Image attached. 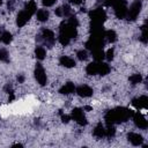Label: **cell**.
I'll return each mask as SVG.
<instances>
[{
  "instance_id": "1",
  "label": "cell",
  "mask_w": 148,
  "mask_h": 148,
  "mask_svg": "<svg viewBox=\"0 0 148 148\" xmlns=\"http://www.w3.org/2000/svg\"><path fill=\"white\" fill-rule=\"evenodd\" d=\"M134 112L126 109V108H116L113 110H110L105 114V121L106 124H119L121 121L127 120Z\"/></svg>"
},
{
  "instance_id": "2",
  "label": "cell",
  "mask_w": 148,
  "mask_h": 148,
  "mask_svg": "<svg viewBox=\"0 0 148 148\" xmlns=\"http://www.w3.org/2000/svg\"><path fill=\"white\" fill-rule=\"evenodd\" d=\"M90 18L92 24H97V25H103V23L106 20V14L102 8H97L90 12Z\"/></svg>"
},
{
  "instance_id": "3",
  "label": "cell",
  "mask_w": 148,
  "mask_h": 148,
  "mask_svg": "<svg viewBox=\"0 0 148 148\" xmlns=\"http://www.w3.org/2000/svg\"><path fill=\"white\" fill-rule=\"evenodd\" d=\"M114 14L118 18H124L127 15V2L126 0H114L113 2Z\"/></svg>"
},
{
  "instance_id": "4",
  "label": "cell",
  "mask_w": 148,
  "mask_h": 148,
  "mask_svg": "<svg viewBox=\"0 0 148 148\" xmlns=\"http://www.w3.org/2000/svg\"><path fill=\"white\" fill-rule=\"evenodd\" d=\"M141 8H142L141 1H140V0H135V1L131 5V7L127 8V15H126V16L128 17V20L134 21V20L139 16V14H140V12H141Z\"/></svg>"
},
{
  "instance_id": "5",
  "label": "cell",
  "mask_w": 148,
  "mask_h": 148,
  "mask_svg": "<svg viewBox=\"0 0 148 148\" xmlns=\"http://www.w3.org/2000/svg\"><path fill=\"white\" fill-rule=\"evenodd\" d=\"M59 31H60V34H64V35H66V36L69 37V38H74V37H76V35H77L76 28L73 27V25H71L68 22H62V23L60 24Z\"/></svg>"
},
{
  "instance_id": "6",
  "label": "cell",
  "mask_w": 148,
  "mask_h": 148,
  "mask_svg": "<svg viewBox=\"0 0 148 148\" xmlns=\"http://www.w3.org/2000/svg\"><path fill=\"white\" fill-rule=\"evenodd\" d=\"M71 118H73L80 126H84L87 125V118L83 113V110L80 109V108H75L72 110V113H71Z\"/></svg>"
},
{
  "instance_id": "7",
  "label": "cell",
  "mask_w": 148,
  "mask_h": 148,
  "mask_svg": "<svg viewBox=\"0 0 148 148\" xmlns=\"http://www.w3.org/2000/svg\"><path fill=\"white\" fill-rule=\"evenodd\" d=\"M35 77H36L37 82H38L40 86H45V84H46L47 76H46V73H45L44 67H43L40 64H37V65H36V68H35Z\"/></svg>"
},
{
  "instance_id": "8",
  "label": "cell",
  "mask_w": 148,
  "mask_h": 148,
  "mask_svg": "<svg viewBox=\"0 0 148 148\" xmlns=\"http://www.w3.org/2000/svg\"><path fill=\"white\" fill-rule=\"evenodd\" d=\"M31 16H32V15H31L28 10H25V9L21 10V12L18 13V15H17V18H16L17 25H18V27H24V25L27 24V22L30 20Z\"/></svg>"
},
{
  "instance_id": "9",
  "label": "cell",
  "mask_w": 148,
  "mask_h": 148,
  "mask_svg": "<svg viewBox=\"0 0 148 148\" xmlns=\"http://www.w3.org/2000/svg\"><path fill=\"white\" fill-rule=\"evenodd\" d=\"M75 91H76V94H77L79 96H81V97H90V96H92V94H94L92 88L89 87V86H87V84H81V86H79L77 88H75Z\"/></svg>"
},
{
  "instance_id": "10",
  "label": "cell",
  "mask_w": 148,
  "mask_h": 148,
  "mask_svg": "<svg viewBox=\"0 0 148 148\" xmlns=\"http://www.w3.org/2000/svg\"><path fill=\"white\" fill-rule=\"evenodd\" d=\"M132 116H133V119H134L135 125H136L139 128H141V130H146V128H147L148 123H147L146 118H145V117H143L141 113L136 112V113H133Z\"/></svg>"
},
{
  "instance_id": "11",
  "label": "cell",
  "mask_w": 148,
  "mask_h": 148,
  "mask_svg": "<svg viewBox=\"0 0 148 148\" xmlns=\"http://www.w3.org/2000/svg\"><path fill=\"white\" fill-rule=\"evenodd\" d=\"M42 37H43V40L46 43V44H49V45H52L53 43H54V40H56V37H54V32L52 31V30H50V29H43V31H42Z\"/></svg>"
},
{
  "instance_id": "12",
  "label": "cell",
  "mask_w": 148,
  "mask_h": 148,
  "mask_svg": "<svg viewBox=\"0 0 148 148\" xmlns=\"http://www.w3.org/2000/svg\"><path fill=\"white\" fill-rule=\"evenodd\" d=\"M147 103H148V98H147V96H139L138 98H134V99L132 101V105H133L136 110L146 109Z\"/></svg>"
},
{
  "instance_id": "13",
  "label": "cell",
  "mask_w": 148,
  "mask_h": 148,
  "mask_svg": "<svg viewBox=\"0 0 148 148\" xmlns=\"http://www.w3.org/2000/svg\"><path fill=\"white\" fill-rule=\"evenodd\" d=\"M127 139H128V141H130L133 146H140V145L142 143V141H143L142 136H141L139 133H134V132L128 133V134H127Z\"/></svg>"
},
{
  "instance_id": "14",
  "label": "cell",
  "mask_w": 148,
  "mask_h": 148,
  "mask_svg": "<svg viewBox=\"0 0 148 148\" xmlns=\"http://www.w3.org/2000/svg\"><path fill=\"white\" fill-rule=\"evenodd\" d=\"M74 91H75V86H74L73 82H67V83H65V84L60 88V90H59V92L62 94V95H69V94H73Z\"/></svg>"
},
{
  "instance_id": "15",
  "label": "cell",
  "mask_w": 148,
  "mask_h": 148,
  "mask_svg": "<svg viewBox=\"0 0 148 148\" xmlns=\"http://www.w3.org/2000/svg\"><path fill=\"white\" fill-rule=\"evenodd\" d=\"M59 61H60V65H62L66 68H72L75 66V60L68 56H62Z\"/></svg>"
},
{
  "instance_id": "16",
  "label": "cell",
  "mask_w": 148,
  "mask_h": 148,
  "mask_svg": "<svg viewBox=\"0 0 148 148\" xmlns=\"http://www.w3.org/2000/svg\"><path fill=\"white\" fill-rule=\"evenodd\" d=\"M91 52H92V57H94L95 61H97V62L102 61L105 58V52L103 51V47L94 49V50H91Z\"/></svg>"
},
{
  "instance_id": "17",
  "label": "cell",
  "mask_w": 148,
  "mask_h": 148,
  "mask_svg": "<svg viewBox=\"0 0 148 148\" xmlns=\"http://www.w3.org/2000/svg\"><path fill=\"white\" fill-rule=\"evenodd\" d=\"M110 71H111V68H110V66H109L106 62H102V61H99V62H98L97 74H99V75L104 76V75L109 74V73H110Z\"/></svg>"
},
{
  "instance_id": "18",
  "label": "cell",
  "mask_w": 148,
  "mask_h": 148,
  "mask_svg": "<svg viewBox=\"0 0 148 148\" xmlns=\"http://www.w3.org/2000/svg\"><path fill=\"white\" fill-rule=\"evenodd\" d=\"M92 134L96 138H103V136H105V127H104V125L102 123H98L96 125V127L94 128Z\"/></svg>"
},
{
  "instance_id": "19",
  "label": "cell",
  "mask_w": 148,
  "mask_h": 148,
  "mask_svg": "<svg viewBox=\"0 0 148 148\" xmlns=\"http://www.w3.org/2000/svg\"><path fill=\"white\" fill-rule=\"evenodd\" d=\"M36 17L39 22H45L49 20V12L46 9H39L36 12Z\"/></svg>"
},
{
  "instance_id": "20",
  "label": "cell",
  "mask_w": 148,
  "mask_h": 148,
  "mask_svg": "<svg viewBox=\"0 0 148 148\" xmlns=\"http://www.w3.org/2000/svg\"><path fill=\"white\" fill-rule=\"evenodd\" d=\"M97 67H98V62L97 61H94V62H90L87 65L86 67V72L88 75H95L97 74Z\"/></svg>"
},
{
  "instance_id": "21",
  "label": "cell",
  "mask_w": 148,
  "mask_h": 148,
  "mask_svg": "<svg viewBox=\"0 0 148 148\" xmlns=\"http://www.w3.org/2000/svg\"><path fill=\"white\" fill-rule=\"evenodd\" d=\"M104 38L108 40V42H110V43H113V42H116V39H117V34L113 31V30H106V31H104Z\"/></svg>"
},
{
  "instance_id": "22",
  "label": "cell",
  "mask_w": 148,
  "mask_h": 148,
  "mask_svg": "<svg viewBox=\"0 0 148 148\" xmlns=\"http://www.w3.org/2000/svg\"><path fill=\"white\" fill-rule=\"evenodd\" d=\"M35 54H36V58L38 60H43L46 56V50L43 46H37L36 50H35Z\"/></svg>"
},
{
  "instance_id": "23",
  "label": "cell",
  "mask_w": 148,
  "mask_h": 148,
  "mask_svg": "<svg viewBox=\"0 0 148 148\" xmlns=\"http://www.w3.org/2000/svg\"><path fill=\"white\" fill-rule=\"evenodd\" d=\"M25 10H28L31 15H34L35 13H36V10H37V5H36V2L34 1V0H30L27 5H25V8H24Z\"/></svg>"
},
{
  "instance_id": "24",
  "label": "cell",
  "mask_w": 148,
  "mask_h": 148,
  "mask_svg": "<svg viewBox=\"0 0 148 148\" xmlns=\"http://www.w3.org/2000/svg\"><path fill=\"white\" fill-rule=\"evenodd\" d=\"M13 40V36L9 31H3L2 35H1V42L5 43V44H9L10 42Z\"/></svg>"
},
{
  "instance_id": "25",
  "label": "cell",
  "mask_w": 148,
  "mask_h": 148,
  "mask_svg": "<svg viewBox=\"0 0 148 148\" xmlns=\"http://www.w3.org/2000/svg\"><path fill=\"white\" fill-rule=\"evenodd\" d=\"M141 81H142V76H141V74H139V73L133 74V75L130 76V82H131L132 84H138V83H140Z\"/></svg>"
},
{
  "instance_id": "26",
  "label": "cell",
  "mask_w": 148,
  "mask_h": 148,
  "mask_svg": "<svg viewBox=\"0 0 148 148\" xmlns=\"http://www.w3.org/2000/svg\"><path fill=\"white\" fill-rule=\"evenodd\" d=\"M58 39H59V43H60L61 45H64V46L68 45V44H69V40H71V38H69V37H67V36H66V35H64V34H59Z\"/></svg>"
},
{
  "instance_id": "27",
  "label": "cell",
  "mask_w": 148,
  "mask_h": 148,
  "mask_svg": "<svg viewBox=\"0 0 148 148\" xmlns=\"http://www.w3.org/2000/svg\"><path fill=\"white\" fill-rule=\"evenodd\" d=\"M0 61H3V62L9 61V54H8L7 50H5V49L0 50Z\"/></svg>"
},
{
  "instance_id": "28",
  "label": "cell",
  "mask_w": 148,
  "mask_h": 148,
  "mask_svg": "<svg viewBox=\"0 0 148 148\" xmlns=\"http://www.w3.org/2000/svg\"><path fill=\"white\" fill-rule=\"evenodd\" d=\"M141 40L143 42V43H147V27H146V24H143L142 27H141Z\"/></svg>"
},
{
  "instance_id": "29",
  "label": "cell",
  "mask_w": 148,
  "mask_h": 148,
  "mask_svg": "<svg viewBox=\"0 0 148 148\" xmlns=\"http://www.w3.org/2000/svg\"><path fill=\"white\" fill-rule=\"evenodd\" d=\"M113 57H114V50H113V49H109V50L105 52V58H106V60L111 61V60L113 59Z\"/></svg>"
},
{
  "instance_id": "30",
  "label": "cell",
  "mask_w": 148,
  "mask_h": 148,
  "mask_svg": "<svg viewBox=\"0 0 148 148\" xmlns=\"http://www.w3.org/2000/svg\"><path fill=\"white\" fill-rule=\"evenodd\" d=\"M61 8H62V16H71L72 10H71V7H69L68 5H65V6L61 7Z\"/></svg>"
},
{
  "instance_id": "31",
  "label": "cell",
  "mask_w": 148,
  "mask_h": 148,
  "mask_svg": "<svg viewBox=\"0 0 148 148\" xmlns=\"http://www.w3.org/2000/svg\"><path fill=\"white\" fill-rule=\"evenodd\" d=\"M76 56H77V58L80 59V60H86L87 59V51H84V50H80L77 53H76Z\"/></svg>"
},
{
  "instance_id": "32",
  "label": "cell",
  "mask_w": 148,
  "mask_h": 148,
  "mask_svg": "<svg viewBox=\"0 0 148 148\" xmlns=\"http://www.w3.org/2000/svg\"><path fill=\"white\" fill-rule=\"evenodd\" d=\"M56 1H57V0H43L42 2H43V5H44V6L50 7V6L54 5V2H56Z\"/></svg>"
},
{
  "instance_id": "33",
  "label": "cell",
  "mask_w": 148,
  "mask_h": 148,
  "mask_svg": "<svg viewBox=\"0 0 148 148\" xmlns=\"http://www.w3.org/2000/svg\"><path fill=\"white\" fill-rule=\"evenodd\" d=\"M61 120H62V123H68L71 120V116H67V114L61 113Z\"/></svg>"
},
{
  "instance_id": "34",
  "label": "cell",
  "mask_w": 148,
  "mask_h": 148,
  "mask_svg": "<svg viewBox=\"0 0 148 148\" xmlns=\"http://www.w3.org/2000/svg\"><path fill=\"white\" fill-rule=\"evenodd\" d=\"M54 13H56V15H57V16L61 17V16H62V8H61V7H58V8H56Z\"/></svg>"
},
{
  "instance_id": "35",
  "label": "cell",
  "mask_w": 148,
  "mask_h": 148,
  "mask_svg": "<svg viewBox=\"0 0 148 148\" xmlns=\"http://www.w3.org/2000/svg\"><path fill=\"white\" fill-rule=\"evenodd\" d=\"M84 0H69L71 3H74V5H80L81 2H83Z\"/></svg>"
},
{
  "instance_id": "36",
  "label": "cell",
  "mask_w": 148,
  "mask_h": 148,
  "mask_svg": "<svg viewBox=\"0 0 148 148\" xmlns=\"http://www.w3.org/2000/svg\"><path fill=\"white\" fill-rule=\"evenodd\" d=\"M114 2V0H105V5L106 6H112Z\"/></svg>"
},
{
  "instance_id": "37",
  "label": "cell",
  "mask_w": 148,
  "mask_h": 148,
  "mask_svg": "<svg viewBox=\"0 0 148 148\" xmlns=\"http://www.w3.org/2000/svg\"><path fill=\"white\" fill-rule=\"evenodd\" d=\"M17 80H18V82H21V83H22V82L24 81V76H22V75H20V76L17 77Z\"/></svg>"
},
{
  "instance_id": "38",
  "label": "cell",
  "mask_w": 148,
  "mask_h": 148,
  "mask_svg": "<svg viewBox=\"0 0 148 148\" xmlns=\"http://www.w3.org/2000/svg\"><path fill=\"white\" fill-rule=\"evenodd\" d=\"M1 2H2V1H1V0H0V5H1Z\"/></svg>"
},
{
  "instance_id": "39",
  "label": "cell",
  "mask_w": 148,
  "mask_h": 148,
  "mask_svg": "<svg viewBox=\"0 0 148 148\" xmlns=\"http://www.w3.org/2000/svg\"><path fill=\"white\" fill-rule=\"evenodd\" d=\"M0 40H1V36H0Z\"/></svg>"
}]
</instances>
